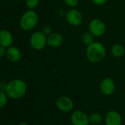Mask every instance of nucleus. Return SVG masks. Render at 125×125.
<instances>
[{
    "label": "nucleus",
    "instance_id": "obj_19",
    "mask_svg": "<svg viewBox=\"0 0 125 125\" xmlns=\"http://www.w3.org/2000/svg\"><path fill=\"white\" fill-rule=\"evenodd\" d=\"M64 2L69 8H76L79 4V0H64Z\"/></svg>",
    "mask_w": 125,
    "mask_h": 125
},
{
    "label": "nucleus",
    "instance_id": "obj_18",
    "mask_svg": "<svg viewBox=\"0 0 125 125\" xmlns=\"http://www.w3.org/2000/svg\"><path fill=\"white\" fill-rule=\"evenodd\" d=\"M8 102V95L6 92L5 93L3 91L0 90V108H2Z\"/></svg>",
    "mask_w": 125,
    "mask_h": 125
},
{
    "label": "nucleus",
    "instance_id": "obj_20",
    "mask_svg": "<svg viewBox=\"0 0 125 125\" xmlns=\"http://www.w3.org/2000/svg\"><path fill=\"white\" fill-rule=\"evenodd\" d=\"M42 32L44 35H46V36L49 35L51 33H52V26L50 25H45L43 27V30H42Z\"/></svg>",
    "mask_w": 125,
    "mask_h": 125
},
{
    "label": "nucleus",
    "instance_id": "obj_26",
    "mask_svg": "<svg viewBox=\"0 0 125 125\" xmlns=\"http://www.w3.org/2000/svg\"><path fill=\"white\" fill-rule=\"evenodd\" d=\"M7 1H10V0H7Z\"/></svg>",
    "mask_w": 125,
    "mask_h": 125
},
{
    "label": "nucleus",
    "instance_id": "obj_17",
    "mask_svg": "<svg viewBox=\"0 0 125 125\" xmlns=\"http://www.w3.org/2000/svg\"><path fill=\"white\" fill-rule=\"evenodd\" d=\"M27 7L29 10H34L39 5L40 0H24Z\"/></svg>",
    "mask_w": 125,
    "mask_h": 125
},
{
    "label": "nucleus",
    "instance_id": "obj_7",
    "mask_svg": "<svg viewBox=\"0 0 125 125\" xmlns=\"http://www.w3.org/2000/svg\"><path fill=\"white\" fill-rule=\"evenodd\" d=\"M56 104L57 107L60 111L64 113H68L71 111L74 107V102L72 99L67 96H62L58 98Z\"/></svg>",
    "mask_w": 125,
    "mask_h": 125
},
{
    "label": "nucleus",
    "instance_id": "obj_1",
    "mask_svg": "<svg viewBox=\"0 0 125 125\" xmlns=\"http://www.w3.org/2000/svg\"><path fill=\"white\" fill-rule=\"evenodd\" d=\"M85 55L89 62L92 63H98L104 59L106 55V49L100 42L94 41L87 46Z\"/></svg>",
    "mask_w": 125,
    "mask_h": 125
},
{
    "label": "nucleus",
    "instance_id": "obj_22",
    "mask_svg": "<svg viewBox=\"0 0 125 125\" xmlns=\"http://www.w3.org/2000/svg\"><path fill=\"white\" fill-rule=\"evenodd\" d=\"M6 51H7V48L0 46V57H2L5 55H6Z\"/></svg>",
    "mask_w": 125,
    "mask_h": 125
},
{
    "label": "nucleus",
    "instance_id": "obj_28",
    "mask_svg": "<svg viewBox=\"0 0 125 125\" xmlns=\"http://www.w3.org/2000/svg\"><path fill=\"white\" fill-rule=\"evenodd\" d=\"M124 19H125V17H124Z\"/></svg>",
    "mask_w": 125,
    "mask_h": 125
},
{
    "label": "nucleus",
    "instance_id": "obj_3",
    "mask_svg": "<svg viewBox=\"0 0 125 125\" xmlns=\"http://www.w3.org/2000/svg\"><path fill=\"white\" fill-rule=\"evenodd\" d=\"M38 16L34 10L26 11L20 19V27L24 31L33 30L38 23Z\"/></svg>",
    "mask_w": 125,
    "mask_h": 125
},
{
    "label": "nucleus",
    "instance_id": "obj_16",
    "mask_svg": "<svg viewBox=\"0 0 125 125\" xmlns=\"http://www.w3.org/2000/svg\"><path fill=\"white\" fill-rule=\"evenodd\" d=\"M102 121V117L99 113H94L89 115V121L94 125L99 124Z\"/></svg>",
    "mask_w": 125,
    "mask_h": 125
},
{
    "label": "nucleus",
    "instance_id": "obj_14",
    "mask_svg": "<svg viewBox=\"0 0 125 125\" xmlns=\"http://www.w3.org/2000/svg\"><path fill=\"white\" fill-rule=\"evenodd\" d=\"M111 54L115 57H121L125 54V49L121 44H114L110 49Z\"/></svg>",
    "mask_w": 125,
    "mask_h": 125
},
{
    "label": "nucleus",
    "instance_id": "obj_2",
    "mask_svg": "<svg viewBox=\"0 0 125 125\" xmlns=\"http://www.w3.org/2000/svg\"><path fill=\"white\" fill-rule=\"evenodd\" d=\"M27 85L26 83L20 79L13 80L9 82L5 88V92L11 99H19L24 96L27 92Z\"/></svg>",
    "mask_w": 125,
    "mask_h": 125
},
{
    "label": "nucleus",
    "instance_id": "obj_5",
    "mask_svg": "<svg viewBox=\"0 0 125 125\" xmlns=\"http://www.w3.org/2000/svg\"><path fill=\"white\" fill-rule=\"evenodd\" d=\"M89 32L96 38L102 36L106 32V26L103 21L99 19H93L88 24Z\"/></svg>",
    "mask_w": 125,
    "mask_h": 125
},
{
    "label": "nucleus",
    "instance_id": "obj_12",
    "mask_svg": "<svg viewBox=\"0 0 125 125\" xmlns=\"http://www.w3.org/2000/svg\"><path fill=\"white\" fill-rule=\"evenodd\" d=\"M105 124L106 125H121V118L120 114L115 111H109L105 115Z\"/></svg>",
    "mask_w": 125,
    "mask_h": 125
},
{
    "label": "nucleus",
    "instance_id": "obj_27",
    "mask_svg": "<svg viewBox=\"0 0 125 125\" xmlns=\"http://www.w3.org/2000/svg\"><path fill=\"white\" fill-rule=\"evenodd\" d=\"M101 125H104V124H101ZM105 125H106V124H105Z\"/></svg>",
    "mask_w": 125,
    "mask_h": 125
},
{
    "label": "nucleus",
    "instance_id": "obj_6",
    "mask_svg": "<svg viewBox=\"0 0 125 125\" xmlns=\"http://www.w3.org/2000/svg\"><path fill=\"white\" fill-rule=\"evenodd\" d=\"M66 19L67 22L73 27L80 26L83 21V16L82 13L76 8H70L66 12Z\"/></svg>",
    "mask_w": 125,
    "mask_h": 125
},
{
    "label": "nucleus",
    "instance_id": "obj_21",
    "mask_svg": "<svg viewBox=\"0 0 125 125\" xmlns=\"http://www.w3.org/2000/svg\"><path fill=\"white\" fill-rule=\"evenodd\" d=\"M92 2L96 5H98V6H101V5H104L107 0H91Z\"/></svg>",
    "mask_w": 125,
    "mask_h": 125
},
{
    "label": "nucleus",
    "instance_id": "obj_8",
    "mask_svg": "<svg viewBox=\"0 0 125 125\" xmlns=\"http://www.w3.org/2000/svg\"><path fill=\"white\" fill-rule=\"evenodd\" d=\"M73 125H88L89 117L85 113L81 110H75L73 112L71 117Z\"/></svg>",
    "mask_w": 125,
    "mask_h": 125
},
{
    "label": "nucleus",
    "instance_id": "obj_25",
    "mask_svg": "<svg viewBox=\"0 0 125 125\" xmlns=\"http://www.w3.org/2000/svg\"><path fill=\"white\" fill-rule=\"evenodd\" d=\"M1 118H1V115H0V121H1Z\"/></svg>",
    "mask_w": 125,
    "mask_h": 125
},
{
    "label": "nucleus",
    "instance_id": "obj_4",
    "mask_svg": "<svg viewBox=\"0 0 125 125\" xmlns=\"http://www.w3.org/2000/svg\"><path fill=\"white\" fill-rule=\"evenodd\" d=\"M31 47L37 51L42 50L47 45V36L42 31H37L32 34L30 38Z\"/></svg>",
    "mask_w": 125,
    "mask_h": 125
},
{
    "label": "nucleus",
    "instance_id": "obj_24",
    "mask_svg": "<svg viewBox=\"0 0 125 125\" xmlns=\"http://www.w3.org/2000/svg\"><path fill=\"white\" fill-rule=\"evenodd\" d=\"M17 1H19V2H21V1H24V0H17Z\"/></svg>",
    "mask_w": 125,
    "mask_h": 125
},
{
    "label": "nucleus",
    "instance_id": "obj_9",
    "mask_svg": "<svg viewBox=\"0 0 125 125\" xmlns=\"http://www.w3.org/2000/svg\"><path fill=\"white\" fill-rule=\"evenodd\" d=\"M99 88H100L101 92L104 95L110 96L114 93L115 85L113 80L111 78L106 77L101 81Z\"/></svg>",
    "mask_w": 125,
    "mask_h": 125
},
{
    "label": "nucleus",
    "instance_id": "obj_13",
    "mask_svg": "<svg viewBox=\"0 0 125 125\" xmlns=\"http://www.w3.org/2000/svg\"><path fill=\"white\" fill-rule=\"evenodd\" d=\"M13 42V38L10 31L8 30H0V46H2L5 48H8L12 46Z\"/></svg>",
    "mask_w": 125,
    "mask_h": 125
},
{
    "label": "nucleus",
    "instance_id": "obj_15",
    "mask_svg": "<svg viewBox=\"0 0 125 125\" xmlns=\"http://www.w3.org/2000/svg\"><path fill=\"white\" fill-rule=\"evenodd\" d=\"M81 41L83 44L88 46L94 42V36L90 32H85L81 36Z\"/></svg>",
    "mask_w": 125,
    "mask_h": 125
},
{
    "label": "nucleus",
    "instance_id": "obj_10",
    "mask_svg": "<svg viewBox=\"0 0 125 125\" xmlns=\"http://www.w3.org/2000/svg\"><path fill=\"white\" fill-rule=\"evenodd\" d=\"M6 57L9 61L13 62H17L21 60L22 54L21 50L18 47L10 46L7 48Z\"/></svg>",
    "mask_w": 125,
    "mask_h": 125
},
{
    "label": "nucleus",
    "instance_id": "obj_23",
    "mask_svg": "<svg viewBox=\"0 0 125 125\" xmlns=\"http://www.w3.org/2000/svg\"><path fill=\"white\" fill-rule=\"evenodd\" d=\"M19 125H28V124L26 122H21V123L19 124Z\"/></svg>",
    "mask_w": 125,
    "mask_h": 125
},
{
    "label": "nucleus",
    "instance_id": "obj_11",
    "mask_svg": "<svg viewBox=\"0 0 125 125\" xmlns=\"http://www.w3.org/2000/svg\"><path fill=\"white\" fill-rule=\"evenodd\" d=\"M62 42L63 38L59 32H52L47 36V45L51 48L60 47Z\"/></svg>",
    "mask_w": 125,
    "mask_h": 125
}]
</instances>
